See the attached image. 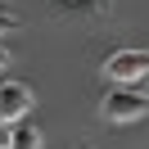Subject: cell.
<instances>
[{
	"label": "cell",
	"mask_w": 149,
	"mask_h": 149,
	"mask_svg": "<svg viewBox=\"0 0 149 149\" xmlns=\"http://www.w3.org/2000/svg\"><path fill=\"white\" fill-rule=\"evenodd\" d=\"M104 77L118 86H136V81H149V50H113L104 59Z\"/></svg>",
	"instance_id": "obj_1"
},
{
	"label": "cell",
	"mask_w": 149,
	"mask_h": 149,
	"mask_svg": "<svg viewBox=\"0 0 149 149\" xmlns=\"http://www.w3.org/2000/svg\"><path fill=\"white\" fill-rule=\"evenodd\" d=\"M32 104H36V100H32V91L23 81H0V122H9V127L23 122L32 113Z\"/></svg>",
	"instance_id": "obj_3"
},
{
	"label": "cell",
	"mask_w": 149,
	"mask_h": 149,
	"mask_svg": "<svg viewBox=\"0 0 149 149\" xmlns=\"http://www.w3.org/2000/svg\"><path fill=\"white\" fill-rule=\"evenodd\" d=\"M149 113V95H136V91H109L100 100V118L104 122H140Z\"/></svg>",
	"instance_id": "obj_2"
},
{
	"label": "cell",
	"mask_w": 149,
	"mask_h": 149,
	"mask_svg": "<svg viewBox=\"0 0 149 149\" xmlns=\"http://www.w3.org/2000/svg\"><path fill=\"white\" fill-rule=\"evenodd\" d=\"M5 68H9V54H5V45H0V72H5Z\"/></svg>",
	"instance_id": "obj_7"
},
{
	"label": "cell",
	"mask_w": 149,
	"mask_h": 149,
	"mask_svg": "<svg viewBox=\"0 0 149 149\" xmlns=\"http://www.w3.org/2000/svg\"><path fill=\"white\" fill-rule=\"evenodd\" d=\"M81 149H91V145H81Z\"/></svg>",
	"instance_id": "obj_9"
},
{
	"label": "cell",
	"mask_w": 149,
	"mask_h": 149,
	"mask_svg": "<svg viewBox=\"0 0 149 149\" xmlns=\"http://www.w3.org/2000/svg\"><path fill=\"white\" fill-rule=\"evenodd\" d=\"M9 136H14V127H9V122H0V149H9Z\"/></svg>",
	"instance_id": "obj_6"
},
{
	"label": "cell",
	"mask_w": 149,
	"mask_h": 149,
	"mask_svg": "<svg viewBox=\"0 0 149 149\" xmlns=\"http://www.w3.org/2000/svg\"><path fill=\"white\" fill-rule=\"evenodd\" d=\"M9 149H41V131H36V127H27V122H14Z\"/></svg>",
	"instance_id": "obj_4"
},
{
	"label": "cell",
	"mask_w": 149,
	"mask_h": 149,
	"mask_svg": "<svg viewBox=\"0 0 149 149\" xmlns=\"http://www.w3.org/2000/svg\"><path fill=\"white\" fill-rule=\"evenodd\" d=\"M145 95H149V81H145Z\"/></svg>",
	"instance_id": "obj_8"
},
{
	"label": "cell",
	"mask_w": 149,
	"mask_h": 149,
	"mask_svg": "<svg viewBox=\"0 0 149 149\" xmlns=\"http://www.w3.org/2000/svg\"><path fill=\"white\" fill-rule=\"evenodd\" d=\"M14 27H18V18H14L9 9H0V36H5V32H14Z\"/></svg>",
	"instance_id": "obj_5"
}]
</instances>
